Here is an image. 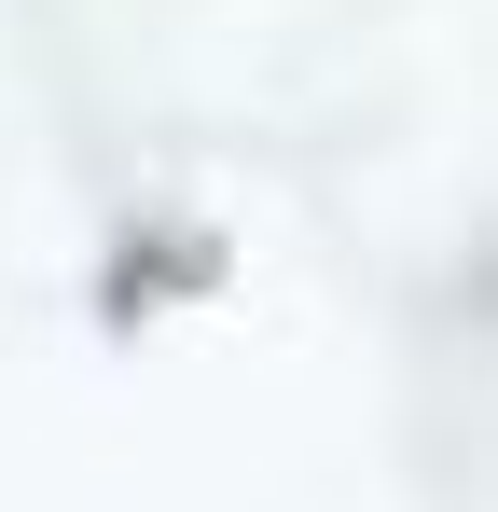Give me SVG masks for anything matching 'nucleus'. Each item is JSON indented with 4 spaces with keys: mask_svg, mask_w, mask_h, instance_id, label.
<instances>
[]
</instances>
